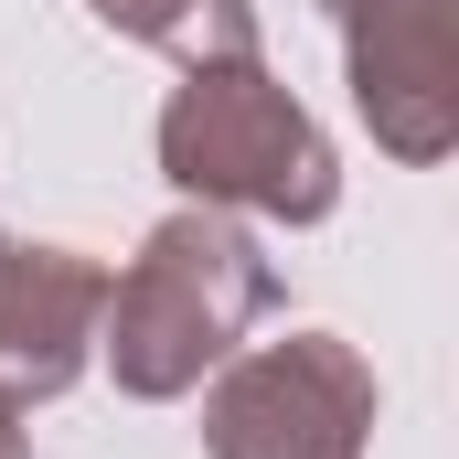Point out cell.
Returning a JSON list of instances; mask_svg holds the SVG:
<instances>
[{"label": "cell", "mask_w": 459, "mask_h": 459, "mask_svg": "<svg viewBox=\"0 0 459 459\" xmlns=\"http://www.w3.org/2000/svg\"><path fill=\"white\" fill-rule=\"evenodd\" d=\"M352 65V108L395 160H449L459 139V75H449V0H332Z\"/></svg>", "instance_id": "obj_4"}, {"label": "cell", "mask_w": 459, "mask_h": 459, "mask_svg": "<svg viewBox=\"0 0 459 459\" xmlns=\"http://www.w3.org/2000/svg\"><path fill=\"white\" fill-rule=\"evenodd\" d=\"M160 171L214 204V214H267V225H321L342 204V160L310 128V108L246 54V65H182L160 108Z\"/></svg>", "instance_id": "obj_2"}, {"label": "cell", "mask_w": 459, "mask_h": 459, "mask_svg": "<svg viewBox=\"0 0 459 459\" xmlns=\"http://www.w3.org/2000/svg\"><path fill=\"white\" fill-rule=\"evenodd\" d=\"M108 32L128 43H160V54H182V65H246L256 54V11L246 0H86Z\"/></svg>", "instance_id": "obj_6"}, {"label": "cell", "mask_w": 459, "mask_h": 459, "mask_svg": "<svg viewBox=\"0 0 459 459\" xmlns=\"http://www.w3.org/2000/svg\"><path fill=\"white\" fill-rule=\"evenodd\" d=\"M97 310H108V267L97 256L0 235V385H11V406H43V395H65L86 374Z\"/></svg>", "instance_id": "obj_5"}, {"label": "cell", "mask_w": 459, "mask_h": 459, "mask_svg": "<svg viewBox=\"0 0 459 459\" xmlns=\"http://www.w3.org/2000/svg\"><path fill=\"white\" fill-rule=\"evenodd\" d=\"M0 459H32V449H22V406H11V385H0Z\"/></svg>", "instance_id": "obj_7"}, {"label": "cell", "mask_w": 459, "mask_h": 459, "mask_svg": "<svg viewBox=\"0 0 459 459\" xmlns=\"http://www.w3.org/2000/svg\"><path fill=\"white\" fill-rule=\"evenodd\" d=\"M214 459H363L374 449V363L342 332H289L214 363L204 395Z\"/></svg>", "instance_id": "obj_3"}, {"label": "cell", "mask_w": 459, "mask_h": 459, "mask_svg": "<svg viewBox=\"0 0 459 459\" xmlns=\"http://www.w3.org/2000/svg\"><path fill=\"white\" fill-rule=\"evenodd\" d=\"M278 299V267L256 256V235L214 214V204H182L139 235L128 278H108V310H97V352H108L117 395L139 406H171L193 395L235 342L246 321Z\"/></svg>", "instance_id": "obj_1"}]
</instances>
